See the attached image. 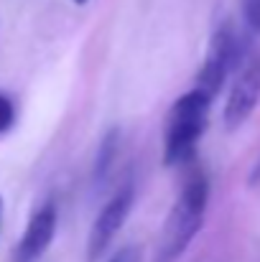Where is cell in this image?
Wrapping results in <instances>:
<instances>
[{
	"mask_svg": "<svg viewBox=\"0 0 260 262\" xmlns=\"http://www.w3.org/2000/svg\"><path fill=\"white\" fill-rule=\"evenodd\" d=\"M260 102V54H250L232 87H230V94H227V102H225V112H222V120H225V127L232 133L237 130L250 115L253 110L258 107Z\"/></svg>",
	"mask_w": 260,
	"mask_h": 262,
	"instance_id": "5b68a950",
	"label": "cell"
},
{
	"mask_svg": "<svg viewBox=\"0 0 260 262\" xmlns=\"http://www.w3.org/2000/svg\"><path fill=\"white\" fill-rule=\"evenodd\" d=\"M117 150H120V127H110L102 140H99V148H97V158H94V183H102L107 173L112 171L115 166V158H117Z\"/></svg>",
	"mask_w": 260,
	"mask_h": 262,
	"instance_id": "52a82bcc",
	"label": "cell"
},
{
	"mask_svg": "<svg viewBox=\"0 0 260 262\" xmlns=\"http://www.w3.org/2000/svg\"><path fill=\"white\" fill-rule=\"evenodd\" d=\"M243 18L253 33H260V0H243Z\"/></svg>",
	"mask_w": 260,
	"mask_h": 262,
	"instance_id": "ba28073f",
	"label": "cell"
},
{
	"mask_svg": "<svg viewBox=\"0 0 260 262\" xmlns=\"http://www.w3.org/2000/svg\"><path fill=\"white\" fill-rule=\"evenodd\" d=\"M237 59H240V38H237L232 20H225L217 26V31L209 38V49H207L204 64L199 69L196 87L214 99L217 92L225 84V79L230 77V72L235 69Z\"/></svg>",
	"mask_w": 260,
	"mask_h": 262,
	"instance_id": "3957f363",
	"label": "cell"
},
{
	"mask_svg": "<svg viewBox=\"0 0 260 262\" xmlns=\"http://www.w3.org/2000/svg\"><path fill=\"white\" fill-rule=\"evenodd\" d=\"M209 107H212V97L199 87L181 94L171 104L166 117V138H164L166 166H181L194 156L209 122Z\"/></svg>",
	"mask_w": 260,
	"mask_h": 262,
	"instance_id": "7a4b0ae2",
	"label": "cell"
},
{
	"mask_svg": "<svg viewBox=\"0 0 260 262\" xmlns=\"http://www.w3.org/2000/svg\"><path fill=\"white\" fill-rule=\"evenodd\" d=\"M0 222H3V196H0Z\"/></svg>",
	"mask_w": 260,
	"mask_h": 262,
	"instance_id": "7c38bea8",
	"label": "cell"
},
{
	"mask_svg": "<svg viewBox=\"0 0 260 262\" xmlns=\"http://www.w3.org/2000/svg\"><path fill=\"white\" fill-rule=\"evenodd\" d=\"M133 201H135V186L128 181L105 206L102 211L97 214L92 229H89V237H87V257L89 262H97L105 250L110 247V242L115 239V234L123 229L130 209H133Z\"/></svg>",
	"mask_w": 260,
	"mask_h": 262,
	"instance_id": "277c9868",
	"label": "cell"
},
{
	"mask_svg": "<svg viewBox=\"0 0 260 262\" xmlns=\"http://www.w3.org/2000/svg\"><path fill=\"white\" fill-rule=\"evenodd\" d=\"M13 122H15V107L5 94H0V135L8 133L13 127Z\"/></svg>",
	"mask_w": 260,
	"mask_h": 262,
	"instance_id": "9c48e42d",
	"label": "cell"
},
{
	"mask_svg": "<svg viewBox=\"0 0 260 262\" xmlns=\"http://www.w3.org/2000/svg\"><path fill=\"white\" fill-rule=\"evenodd\" d=\"M207 204H209V181H207V176H189V181L184 183L176 204L169 211V219L164 224L156 262H173L186 252V247L194 242L196 232L204 224Z\"/></svg>",
	"mask_w": 260,
	"mask_h": 262,
	"instance_id": "6da1fadb",
	"label": "cell"
},
{
	"mask_svg": "<svg viewBox=\"0 0 260 262\" xmlns=\"http://www.w3.org/2000/svg\"><path fill=\"white\" fill-rule=\"evenodd\" d=\"M250 181H253V183H258L260 181V163H258V168L253 171V178H250Z\"/></svg>",
	"mask_w": 260,
	"mask_h": 262,
	"instance_id": "8fae6325",
	"label": "cell"
},
{
	"mask_svg": "<svg viewBox=\"0 0 260 262\" xmlns=\"http://www.w3.org/2000/svg\"><path fill=\"white\" fill-rule=\"evenodd\" d=\"M56 222H59V211H56V204L49 199L28 222L23 237H21V245L15 250V262H38L46 250L51 247L54 242V234H56Z\"/></svg>",
	"mask_w": 260,
	"mask_h": 262,
	"instance_id": "8992f818",
	"label": "cell"
},
{
	"mask_svg": "<svg viewBox=\"0 0 260 262\" xmlns=\"http://www.w3.org/2000/svg\"><path fill=\"white\" fill-rule=\"evenodd\" d=\"M110 262H141V250L133 247V245H130V247H123Z\"/></svg>",
	"mask_w": 260,
	"mask_h": 262,
	"instance_id": "30bf717a",
	"label": "cell"
},
{
	"mask_svg": "<svg viewBox=\"0 0 260 262\" xmlns=\"http://www.w3.org/2000/svg\"><path fill=\"white\" fill-rule=\"evenodd\" d=\"M74 3H77V5H85L87 0H74Z\"/></svg>",
	"mask_w": 260,
	"mask_h": 262,
	"instance_id": "4fadbf2b",
	"label": "cell"
}]
</instances>
